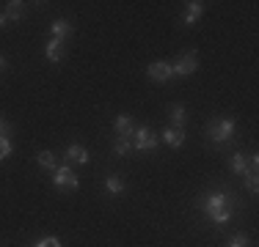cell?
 Listing matches in <instances>:
<instances>
[{"label": "cell", "mask_w": 259, "mask_h": 247, "mask_svg": "<svg viewBox=\"0 0 259 247\" xmlns=\"http://www.w3.org/2000/svg\"><path fill=\"white\" fill-rule=\"evenodd\" d=\"M11 151H14V143H11L9 138H0V162H3L6 157H11Z\"/></svg>", "instance_id": "obj_19"}, {"label": "cell", "mask_w": 259, "mask_h": 247, "mask_svg": "<svg viewBox=\"0 0 259 247\" xmlns=\"http://www.w3.org/2000/svg\"><path fill=\"white\" fill-rule=\"evenodd\" d=\"M152 83H171L174 80V72H171V64H165V60H155V64H149V69H146Z\"/></svg>", "instance_id": "obj_6"}, {"label": "cell", "mask_w": 259, "mask_h": 247, "mask_svg": "<svg viewBox=\"0 0 259 247\" xmlns=\"http://www.w3.org/2000/svg\"><path fill=\"white\" fill-rule=\"evenodd\" d=\"M9 135H11V124L6 118H0V138H9Z\"/></svg>", "instance_id": "obj_23"}, {"label": "cell", "mask_w": 259, "mask_h": 247, "mask_svg": "<svg viewBox=\"0 0 259 247\" xmlns=\"http://www.w3.org/2000/svg\"><path fill=\"white\" fill-rule=\"evenodd\" d=\"M6 69H9V60H6L3 55H0V72H6Z\"/></svg>", "instance_id": "obj_24"}, {"label": "cell", "mask_w": 259, "mask_h": 247, "mask_svg": "<svg viewBox=\"0 0 259 247\" xmlns=\"http://www.w3.org/2000/svg\"><path fill=\"white\" fill-rule=\"evenodd\" d=\"M33 247H61V239H55V236H47V239H39Z\"/></svg>", "instance_id": "obj_22"}, {"label": "cell", "mask_w": 259, "mask_h": 247, "mask_svg": "<svg viewBox=\"0 0 259 247\" xmlns=\"http://www.w3.org/2000/svg\"><path fill=\"white\" fill-rule=\"evenodd\" d=\"M77 173L72 165H58L53 173V187L58 190V193H75L77 190Z\"/></svg>", "instance_id": "obj_3"}, {"label": "cell", "mask_w": 259, "mask_h": 247, "mask_svg": "<svg viewBox=\"0 0 259 247\" xmlns=\"http://www.w3.org/2000/svg\"><path fill=\"white\" fill-rule=\"evenodd\" d=\"M229 168H232V173H237V176H245V173H251V168H248V157H245L243 151H234V154H232Z\"/></svg>", "instance_id": "obj_13"}, {"label": "cell", "mask_w": 259, "mask_h": 247, "mask_svg": "<svg viewBox=\"0 0 259 247\" xmlns=\"http://www.w3.org/2000/svg\"><path fill=\"white\" fill-rule=\"evenodd\" d=\"M259 178H256V173H245V187H248V193L251 195H256V190H259Z\"/></svg>", "instance_id": "obj_21"}, {"label": "cell", "mask_w": 259, "mask_h": 247, "mask_svg": "<svg viewBox=\"0 0 259 247\" xmlns=\"http://www.w3.org/2000/svg\"><path fill=\"white\" fill-rule=\"evenodd\" d=\"M196 69H199V55L193 52V49H188V52H182L180 58L171 64V72H174V77H190Z\"/></svg>", "instance_id": "obj_5"}, {"label": "cell", "mask_w": 259, "mask_h": 247, "mask_svg": "<svg viewBox=\"0 0 259 247\" xmlns=\"http://www.w3.org/2000/svg\"><path fill=\"white\" fill-rule=\"evenodd\" d=\"M201 14H204V3H201V0H190L188 9H185V14H182V22L193 25V22L201 20Z\"/></svg>", "instance_id": "obj_11"}, {"label": "cell", "mask_w": 259, "mask_h": 247, "mask_svg": "<svg viewBox=\"0 0 259 247\" xmlns=\"http://www.w3.org/2000/svg\"><path fill=\"white\" fill-rule=\"evenodd\" d=\"M226 247H248V236H245V233H234Z\"/></svg>", "instance_id": "obj_20"}, {"label": "cell", "mask_w": 259, "mask_h": 247, "mask_svg": "<svg viewBox=\"0 0 259 247\" xmlns=\"http://www.w3.org/2000/svg\"><path fill=\"white\" fill-rule=\"evenodd\" d=\"M133 148L135 151H155L157 143H160V138L155 132H152L149 127H135V132H133Z\"/></svg>", "instance_id": "obj_4"}, {"label": "cell", "mask_w": 259, "mask_h": 247, "mask_svg": "<svg viewBox=\"0 0 259 247\" xmlns=\"http://www.w3.org/2000/svg\"><path fill=\"white\" fill-rule=\"evenodd\" d=\"M50 33H53V39L66 41V39L72 36V25L66 22V20H53V25H50Z\"/></svg>", "instance_id": "obj_14"}, {"label": "cell", "mask_w": 259, "mask_h": 247, "mask_svg": "<svg viewBox=\"0 0 259 247\" xmlns=\"http://www.w3.org/2000/svg\"><path fill=\"white\" fill-rule=\"evenodd\" d=\"M168 113H171V121H174V127H177V129H182V127H185V121H188V113H185V104H171V107H168Z\"/></svg>", "instance_id": "obj_16"}, {"label": "cell", "mask_w": 259, "mask_h": 247, "mask_svg": "<svg viewBox=\"0 0 259 247\" xmlns=\"http://www.w3.org/2000/svg\"><path fill=\"white\" fill-rule=\"evenodd\" d=\"M6 25H9V20H6V14H3V11H0V30H3Z\"/></svg>", "instance_id": "obj_25"}, {"label": "cell", "mask_w": 259, "mask_h": 247, "mask_svg": "<svg viewBox=\"0 0 259 247\" xmlns=\"http://www.w3.org/2000/svg\"><path fill=\"white\" fill-rule=\"evenodd\" d=\"M196 206L204 212V217L212 222V225L224 228V225H229V220L234 217L237 198H234L229 190H212V193L201 195L199 201H196Z\"/></svg>", "instance_id": "obj_1"}, {"label": "cell", "mask_w": 259, "mask_h": 247, "mask_svg": "<svg viewBox=\"0 0 259 247\" xmlns=\"http://www.w3.org/2000/svg\"><path fill=\"white\" fill-rule=\"evenodd\" d=\"M45 58L50 60V64H61V60L66 58V41L50 39V41L45 44Z\"/></svg>", "instance_id": "obj_8"}, {"label": "cell", "mask_w": 259, "mask_h": 247, "mask_svg": "<svg viewBox=\"0 0 259 247\" xmlns=\"http://www.w3.org/2000/svg\"><path fill=\"white\" fill-rule=\"evenodd\" d=\"M3 14H6V20H9V22H20L22 17L28 14V9H25V3H20V0H11V3H6Z\"/></svg>", "instance_id": "obj_12"}, {"label": "cell", "mask_w": 259, "mask_h": 247, "mask_svg": "<svg viewBox=\"0 0 259 247\" xmlns=\"http://www.w3.org/2000/svg\"><path fill=\"white\" fill-rule=\"evenodd\" d=\"M160 140H163L168 148H182L185 146V129H177V127H165L163 135H160Z\"/></svg>", "instance_id": "obj_9"}, {"label": "cell", "mask_w": 259, "mask_h": 247, "mask_svg": "<svg viewBox=\"0 0 259 247\" xmlns=\"http://www.w3.org/2000/svg\"><path fill=\"white\" fill-rule=\"evenodd\" d=\"M105 193L108 195H121L124 193V181H121L119 176H108L105 178Z\"/></svg>", "instance_id": "obj_17"}, {"label": "cell", "mask_w": 259, "mask_h": 247, "mask_svg": "<svg viewBox=\"0 0 259 247\" xmlns=\"http://www.w3.org/2000/svg\"><path fill=\"white\" fill-rule=\"evenodd\" d=\"M64 159H66V165H85V162L91 159V154H89V148H85V146L72 143V146L64 151Z\"/></svg>", "instance_id": "obj_7"}, {"label": "cell", "mask_w": 259, "mask_h": 247, "mask_svg": "<svg viewBox=\"0 0 259 247\" xmlns=\"http://www.w3.org/2000/svg\"><path fill=\"white\" fill-rule=\"evenodd\" d=\"M130 151H133V140H130V138H116V143H113V154H116V157H127Z\"/></svg>", "instance_id": "obj_18"}, {"label": "cell", "mask_w": 259, "mask_h": 247, "mask_svg": "<svg viewBox=\"0 0 259 247\" xmlns=\"http://www.w3.org/2000/svg\"><path fill=\"white\" fill-rule=\"evenodd\" d=\"M36 165H39L41 170H53V173H55V168H58L53 151H39V154H36Z\"/></svg>", "instance_id": "obj_15"}, {"label": "cell", "mask_w": 259, "mask_h": 247, "mask_svg": "<svg viewBox=\"0 0 259 247\" xmlns=\"http://www.w3.org/2000/svg\"><path fill=\"white\" fill-rule=\"evenodd\" d=\"M113 132L119 135V138H133V132H135L133 118H130L127 113H119V115H116V121H113Z\"/></svg>", "instance_id": "obj_10"}, {"label": "cell", "mask_w": 259, "mask_h": 247, "mask_svg": "<svg viewBox=\"0 0 259 247\" xmlns=\"http://www.w3.org/2000/svg\"><path fill=\"white\" fill-rule=\"evenodd\" d=\"M234 129H237V121L232 115H224V118L218 115V118H212L207 124V138L212 146H226L234 138Z\"/></svg>", "instance_id": "obj_2"}]
</instances>
